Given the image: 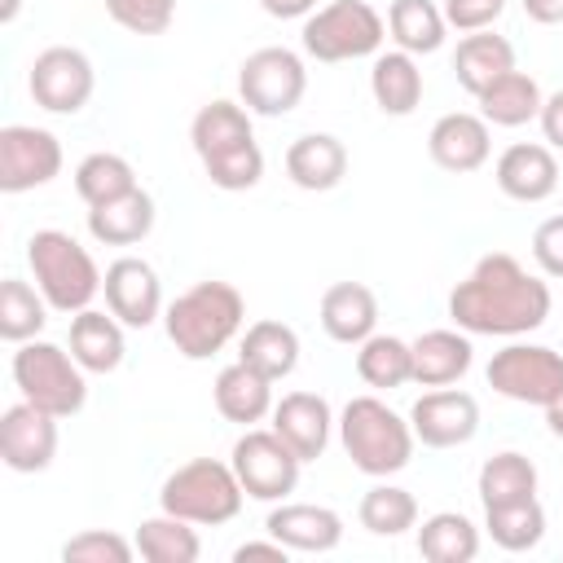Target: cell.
<instances>
[{
    "instance_id": "6da1fadb",
    "label": "cell",
    "mask_w": 563,
    "mask_h": 563,
    "mask_svg": "<svg viewBox=\"0 0 563 563\" xmlns=\"http://www.w3.org/2000/svg\"><path fill=\"white\" fill-rule=\"evenodd\" d=\"M550 286L545 277L528 273L510 251H488L475 260V268L453 286L449 317L466 334H493V339H519L545 325L550 317Z\"/></svg>"
},
{
    "instance_id": "7a4b0ae2",
    "label": "cell",
    "mask_w": 563,
    "mask_h": 563,
    "mask_svg": "<svg viewBox=\"0 0 563 563\" xmlns=\"http://www.w3.org/2000/svg\"><path fill=\"white\" fill-rule=\"evenodd\" d=\"M246 325V299L233 282H194L163 308V330L185 361H211Z\"/></svg>"
},
{
    "instance_id": "3957f363",
    "label": "cell",
    "mask_w": 563,
    "mask_h": 563,
    "mask_svg": "<svg viewBox=\"0 0 563 563\" xmlns=\"http://www.w3.org/2000/svg\"><path fill=\"white\" fill-rule=\"evenodd\" d=\"M339 444L352 457V466L369 479H387L409 466L413 457V427L378 396H352L339 413Z\"/></svg>"
},
{
    "instance_id": "277c9868",
    "label": "cell",
    "mask_w": 563,
    "mask_h": 563,
    "mask_svg": "<svg viewBox=\"0 0 563 563\" xmlns=\"http://www.w3.org/2000/svg\"><path fill=\"white\" fill-rule=\"evenodd\" d=\"M26 264H31L40 295L48 299V308L66 312V317L92 308V299L101 295V282H106V273L97 268L88 246H79L66 229H35L26 238Z\"/></svg>"
},
{
    "instance_id": "5b68a950",
    "label": "cell",
    "mask_w": 563,
    "mask_h": 563,
    "mask_svg": "<svg viewBox=\"0 0 563 563\" xmlns=\"http://www.w3.org/2000/svg\"><path fill=\"white\" fill-rule=\"evenodd\" d=\"M242 501H246V488H242L233 462H216V457L180 462L158 488V510L180 515L198 528H220V523L238 519Z\"/></svg>"
},
{
    "instance_id": "8992f818",
    "label": "cell",
    "mask_w": 563,
    "mask_h": 563,
    "mask_svg": "<svg viewBox=\"0 0 563 563\" xmlns=\"http://www.w3.org/2000/svg\"><path fill=\"white\" fill-rule=\"evenodd\" d=\"M387 40V18L369 0H330L317 13L303 18L299 44L312 62H356V57H378Z\"/></svg>"
},
{
    "instance_id": "52a82bcc",
    "label": "cell",
    "mask_w": 563,
    "mask_h": 563,
    "mask_svg": "<svg viewBox=\"0 0 563 563\" xmlns=\"http://www.w3.org/2000/svg\"><path fill=\"white\" fill-rule=\"evenodd\" d=\"M88 369L48 339H26L13 352V383L22 400L48 409L53 418H75L88 405Z\"/></svg>"
},
{
    "instance_id": "ba28073f",
    "label": "cell",
    "mask_w": 563,
    "mask_h": 563,
    "mask_svg": "<svg viewBox=\"0 0 563 563\" xmlns=\"http://www.w3.org/2000/svg\"><path fill=\"white\" fill-rule=\"evenodd\" d=\"M303 92H308V66L295 48L268 44L242 57L238 66V101L251 114H264V119L290 114L303 101Z\"/></svg>"
},
{
    "instance_id": "9c48e42d",
    "label": "cell",
    "mask_w": 563,
    "mask_h": 563,
    "mask_svg": "<svg viewBox=\"0 0 563 563\" xmlns=\"http://www.w3.org/2000/svg\"><path fill=\"white\" fill-rule=\"evenodd\" d=\"M484 378L497 396L545 409L563 391V352L545 343H506L501 352H493Z\"/></svg>"
},
{
    "instance_id": "30bf717a",
    "label": "cell",
    "mask_w": 563,
    "mask_h": 563,
    "mask_svg": "<svg viewBox=\"0 0 563 563\" xmlns=\"http://www.w3.org/2000/svg\"><path fill=\"white\" fill-rule=\"evenodd\" d=\"M246 497L255 501H286L299 484V457L295 449L273 431V427H246L238 440H233V453H229Z\"/></svg>"
},
{
    "instance_id": "8fae6325",
    "label": "cell",
    "mask_w": 563,
    "mask_h": 563,
    "mask_svg": "<svg viewBox=\"0 0 563 563\" xmlns=\"http://www.w3.org/2000/svg\"><path fill=\"white\" fill-rule=\"evenodd\" d=\"M26 88H31L35 106L48 110V114H79L92 101L97 70H92V62H88L84 48L48 44V48L35 53L31 75H26Z\"/></svg>"
},
{
    "instance_id": "7c38bea8",
    "label": "cell",
    "mask_w": 563,
    "mask_h": 563,
    "mask_svg": "<svg viewBox=\"0 0 563 563\" xmlns=\"http://www.w3.org/2000/svg\"><path fill=\"white\" fill-rule=\"evenodd\" d=\"M62 176V141L35 123L0 128V189L26 194Z\"/></svg>"
},
{
    "instance_id": "4fadbf2b",
    "label": "cell",
    "mask_w": 563,
    "mask_h": 563,
    "mask_svg": "<svg viewBox=\"0 0 563 563\" xmlns=\"http://www.w3.org/2000/svg\"><path fill=\"white\" fill-rule=\"evenodd\" d=\"M409 427L427 449H462L479 431V400L457 387L422 391L409 409Z\"/></svg>"
},
{
    "instance_id": "5bb4252c",
    "label": "cell",
    "mask_w": 563,
    "mask_h": 563,
    "mask_svg": "<svg viewBox=\"0 0 563 563\" xmlns=\"http://www.w3.org/2000/svg\"><path fill=\"white\" fill-rule=\"evenodd\" d=\"M57 422L48 409L31 405V400H18L0 413V457L9 471L18 475H35V471H48L53 457H57Z\"/></svg>"
},
{
    "instance_id": "9a60e30c",
    "label": "cell",
    "mask_w": 563,
    "mask_h": 563,
    "mask_svg": "<svg viewBox=\"0 0 563 563\" xmlns=\"http://www.w3.org/2000/svg\"><path fill=\"white\" fill-rule=\"evenodd\" d=\"M101 295H106V308L132 330H145L163 317V282H158L154 264L141 255H119L106 268Z\"/></svg>"
},
{
    "instance_id": "2e32d148",
    "label": "cell",
    "mask_w": 563,
    "mask_h": 563,
    "mask_svg": "<svg viewBox=\"0 0 563 563\" xmlns=\"http://www.w3.org/2000/svg\"><path fill=\"white\" fill-rule=\"evenodd\" d=\"M427 154L440 172H453V176L479 172L493 154V128L484 114H471V110L440 114L427 132Z\"/></svg>"
},
{
    "instance_id": "e0dca14e",
    "label": "cell",
    "mask_w": 563,
    "mask_h": 563,
    "mask_svg": "<svg viewBox=\"0 0 563 563\" xmlns=\"http://www.w3.org/2000/svg\"><path fill=\"white\" fill-rule=\"evenodd\" d=\"M268 418H273L268 427L295 449L299 462H317V457L330 449V435H334V427H339L330 400L317 396V391H286V396L273 405Z\"/></svg>"
},
{
    "instance_id": "ac0fdd59",
    "label": "cell",
    "mask_w": 563,
    "mask_h": 563,
    "mask_svg": "<svg viewBox=\"0 0 563 563\" xmlns=\"http://www.w3.org/2000/svg\"><path fill=\"white\" fill-rule=\"evenodd\" d=\"M493 180L506 198L515 202H545L559 185H563V172H559V158L550 145H537V141H515L497 154L493 163Z\"/></svg>"
},
{
    "instance_id": "d6986e66",
    "label": "cell",
    "mask_w": 563,
    "mask_h": 563,
    "mask_svg": "<svg viewBox=\"0 0 563 563\" xmlns=\"http://www.w3.org/2000/svg\"><path fill=\"white\" fill-rule=\"evenodd\" d=\"M264 532L290 554H330L343 541V515L312 501H277L264 519Z\"/></svg>"
},
{
    "instance_id": "ffe728a7",
    "label": "cell",
    "mask_w": 563,
    "mask_h": 563,
    "mask_svg": "<svg viewBox=\"0 0 563 563\" xmlns=\"http://www.w3.org/2000/svg\"><path fill=\"white\" fill-rule=\"evenodd\" d=\"M317 317L334 343L356 347L378 330V295L365 282H334V286H325Z\"/></svg>"
},
{
    "instance_id": "44dd1931",
    "label": "cell",
    "mask_w": 563,
    "mask_h": 563,
    "mask_svg": "<svg viewBox=\"0 0 563 563\" xmlns=\"http://www.w3.org/2000/svg\"><path fill=\"white\" fill-rule=\"evenodd\" d=\"M286 176L308 194H325L347 176V145L330 132H303L286 145Z\"/></svg>"
},
{
    "instance_id": "7402d4cb",
    "label": "cell",
    "mask_w": 563,
    "mask_h": 563,
    "mask_svg": "<svg viewBox=\"0 0 563 563\" xmlns=\"http://www.w3.org/2000/svg\"><path fill=\"white\" fill-rule=\"evenodd\" d=\"M211 400L220 409L224 422H238V427H255L273 413V378H264L260 369H251L246 361H233L216 374L211 383Z\"/></svg>"
},
{
    "instance_id": "603a6c76",
    "label": "cell",
    "mask_w": 563,
    "mask_h": 563,
    "mask_svg": "<svg viewBox=\"0 0 563 563\" xmlns=\"http://www.w3.org/2000/svg\"><path fill=\"white\" fill-rule=\"evenodd\" d=\"M123 321L106 308H84L70 317V356L88 369V374H114L123 365Z\"/></svg>"
},
{
    "instance_id": "cb8c5ba5",
    "label": "cell",
    "mask_w": 563,
    "mask_h": 563,
    "mask_svg": "<svg viewBox=\"0 0 563 563\" xmlns=\"http://www.w3.org/2000/svg\"><path fill=\"white\" fill-rule=\"evenodd\" d=\"M475 361L466 330H422L413 339V383L422 387H449L457 383Z\"/></svg>"
},
{
    "instance_id": "d4e9b609",
    "label": "cell",
    "mask_w": 563,
    "mask_h": 563,
    "mask_svg": "<svg viewBox=\"0 0 563 563\" xmlns=\"http://www.w3.org/2000/svg\"><path fill=\"white\" fill-rule=\"evenodd\" d=\"M88 233L101 246H136V242H145L154 233V198L136 185L123 198L88 207Z\"/></svg>"
},
{
    "instance_id": "484cf974",
    "label": "cell",
    "mask_w": 563,
    "mask_h": 563,
    "mask_svg": "<svg viewBox=\"0 0 563 563\" xmlns=\"http://www.w3.org/2000/svg\"><path fill=\"white\" fill-rule=\"evenodd\" d=\"M369 92H374V106L391 119H405L418 110L422 101V70H418V57L405 53V48H391V53H378L374 66H369Z\"/></svg>"
},
{
    "instance_id": "4316f807",
    "label": "cell",
    "mask_w": 563,
    "mask_h": 563,
    "mask_svg": "<svg viewBox=\"0 0 563 563\" xmlns=\"http://www.w3.org/2000/svg\"><path fill=\"white\" fill-rule=\"evenodd\" d=\"M238 361H246L251 369H260V374L273 378V383H277V378H290L295 365H299V334H295V325L273 321V317L251 321V325L242 330Z\"/></svg>"
},
{
    "instance_id": "83f0119b",
    "label": "cell",
    "mask_w": 563,
    "mask_h": 563,
    "mask_svg": "<svg viewBox=\"0 0 563 563\" xmlns=\"http://www.w3.org/2000/svg\"><path fill=\"white\" fill-rule=\"evenodd\" d=\"M506 70H515V44L506 35H493V31H471L457 40V53H453V75L457 84L479 97L493 79H501Z\"/></svg>"
},
{
    "instance_id": "f1b7e54d",
    "label": "cell",
    "mask_w": 563,
    "mask_h": 563,
    "mask_svg": "<svg viewBox=\"0 0 563 563\" xmlns=\"http://www.w3.org/2000/svg\"><path fill=\"white\" fill-rule=\"evenodd\" d=\"M475 101H479V114L488 119V128H523L541 114L545 97H541V84L528 70H506Z\"/></svg>"
},
{
    "instance_id": "f546056e",
    "label": "cell",
    "mask_w": 563,
    "mask_h": 563,
    "mask_svg": "<svg viewBox=\"0 0 563 563\" xmlns=\"http://www.w3.org/2000/svg\"><path fill=\"white\" fill-rule=\"evenodd\" d=\"M189 141H194V154L198 158H211V154H224V150H233V145H246V141H255V132H251V110L242 106V101H207L198 114H194V123H189Z\"/></svg>"
},
{
    "instance_id": "4dcf8cb0",
    "label": "cell",
    "mask_w": 563,
    "mask_h": 563,
    "mask_svg": "<svg viewBox=\"0 0 563 563\" xmlns=\"http://www.w3.org/2000/svg\"><path fill=\"white\" fill-rule=\"evenodd\" d=\"M136 554L145 563H194L202 554V541H198V523L180 519V515H150L136 523Z\"/></svg>"
},
{
    "instance_id": "1f68e13d",
    "label": "cell",
    "mask_w": 563,
    "mask_h": 563,
    "mask_svg": "<svg viewBox=\"0 0 563 563\" xmlns=\"http://www.w3.org/2000/svg\"><path fill=\"white\" fill-rule=\"evenodd\" d=\"M356 374L374 391H396L413 383V343L374 330L365 343H356Z\"/></svg>"
},
{
    "instance_id": "d6a6232c",
    "label": "cell",
    "mask_w": 563,
    "mask_h": 563,
    "mask_svg": "<svg viewBox=\"0 0 563 563\" xmlns=\"http://www.w3.org/2000/svg\"><path fill=\"white\" fill-rule=\"evenodd\" d=\"M387 35L396 40V48L422 57V53H435L449 35V22H444V9L435 0H391L387 4Z\"/></svg>"
},
{
    "instance_id": "836d02e7",
    "label": "cell",
    "mask_w": 563,
    "mask_h": 563,
    "mask_svg": "<svg viewBox=\"0 0 563 563\" xmlns=\"http://www.w3.org/2000/svg\"><path fill=\"white\" fill-rule=\"evenodd\" d=\"M418 554L427 563H471L479 554V528L462 510H435L418 528Z\"/></svg>"
},
{
    "instance_id": "e575fe53",
    "label": "cell",
    "mask_w": 563,
    "mask_h": 563,
    "mask_svg": "<svg viewBox=\"0 0 563 563\" xmlns=\"http://www.w3.org/2000/svg\"><path fill=\"white\" fill-rule=\"evenodd\" d=\"M475 488H479V501H484V506L528 501V497H537V466H532V457H523L519 449H501V453L484 457Z\"/></svg>"
},
{
    "instance_id": "d590c367",
    "label": "cell",
    "mask_w": 563,
    "mask_h": 563,
    "mask_svg": "<svg viewBox=\"0 0 563 563\" xmlns=\"http://www.w3.org/2000/svg\"><path fill=\"white\" fill-rule=\"evenodd\" d=\"M484 532H488L493 545L506 550V554L537 550L541 537H545V506H541L537 497L510 501V506H484Z\"/></svg>"
},
{
    "instance_id": "8d00e7d4",
    "label": "cell",
    "mask_w": 563,
    "mask_h": 563,
    "mask_svg": "<svg viewBox=\"0 0 563 563\" xmlns=\"http://www.w3.org/2000/svg\"><path fill=\"white\" fill-rule=\"evenodd\" d=\"M44 321H48V299L40 295V286L22 277H4L0 282V339L18 347L26 339H40Z\"/></svg>"
},
{
    "instance_id": "74e56055",
    "label": "cell",
    "mask_w": 563,
    "mask_h": 563,
    "mask_svg": "<svg viewBox=\"0 0 563 563\" xmlns=\"http://www.w3.org/2000/svg\"><path fill=\"white\" fill-rule=\"evenodd\" d=\"M356 519L374 537H400V532L418 528V497L400 484H374V488H365Z\"/></svg>"
},
{
    "instance_id": "f35d334b",
    "label": "cell",
    "mask_w": 563,
    "mask_h": 563,
    "mask_svg": "<svg viewBox=\"0 0 563 563\" xmlns=\"http://www.w3.org/2000/svg\"><path fill=\"white\" fill-rule=\"evenodd\" d=\"M136 189V167L123 158V154H110V150H97L88 158H79L75 167V194L88 202V207H101L110 198H123Z\"/></svg>"
},
{
    "instance_id": "ab89813d",
    "label": "cell",
    "mask_w": 563,
    "mask_h": 563,
    "mask_svg": "<svg viewBox=\"0 0 563 563\" xmlns=\"http://www.w3.org/2000/svg\"><path fill=\"white\" fill-rule=\"evenodd\" d=\"M202 172H207V180H211L216 189H224V194L255 189V185L264 180V150H260L255 141L233 145V150H224V154L202 158Z\"/></svg>"
},
{
    "instance_id": "60d3db41",
    "label": "cell",
    "mask_w": 563,
    "mask_h": 563,
    "mask_svg": "<svg viewBox=\"0 0 563 563\" xmlns=\"http://www.w3.org/2000/svg\"><path fill=\"white\" fill-rule=\"evenodd\" d=\"M136 554V541L110 532V528H88V532H75L66 545H62V559L66 563H132Z\"/></svg>"
},
{
    "instance_id": "b9f144b4",
    "label": "cell",
    "mask_w": 563,
    "mask_h": 563,
    "mask_svg": "<svg viewBox=\"0 0 563 563\" xmlns=\"http://www.w3.org/2000/svg\"><path fill=\"white\" fill-rule=\"evenodd\" d=\"M110 22L132 31V35H163L176 18V4L180 0H101Z\"/></svg>"
},
{
    "instance_id": "7bdbcfd3",
    "label": "cell",
    "mask_w": 563,
    "mask_h": 563,
    "mask_svg": "<svg viewBox=\"0 0 563 563\" xmlns=\"http://www.w3.org/2000/svg\"><path fill=\"white\" fill-rule=\"evenodd\" d=\"M440 9H444V22L453 31L471 35V31H488L506 13V0H444Z\"/></svg>"
},
{
    "instance_id": "ee69618b",
    "label": "cell",
    "mask_w": 563,
    "mask_h": 563,
    "mask_svg": "<svg viewBox=\"0 0 563 563\" xmlns=\"http://www.w3.org/2000/svg\"><path fill=\"white\" fill-rule=\"evenodd\" d=\"M532 260L545 277H563V216H550L532 233Z\"/></svg>"
},
{
    "instance_id": "f6af8a7d",
    "label": "cell",
    "mask_w": 563,
    "mask_h": 563,
    "mask_svg": "<svg viewBox=\"0 0 563 563\" xmlns=\"http://www.w3.org/2000/svg\"><path fill=\"white\" fill-rule=\"evenodd\" d=\"M537 119H541V136H545V145L563 154V88L550 92V97L541 101V114H537Z\"/></svg>"
},
{
    "instance_id": "bcb514c9",
    "label": "cell",
    "mask_w": 563,
    "mask_h": 563,
    "mask_svg": "<svg viewBox=\"0 0 563 563\" xmlns=\"http://www.w3.org/2000/svg\"><path fill=\"white\" fill-rule=\"evenodd\" d=\"M286 545L277 541V537H268V541H242L238 550H233V563H246V559H277V563H286Z\"/></svg>"
},
{
    "instance_id": "7dc6e473",
    "label": "cell",
    "mask_w": 563,
    "mask_h": 563,
    "mask_svg": "<svg viewBox=\"0 0 563 563\" xmlns=\"http://www.w3.org/2000/svg\"><path fill=\"white\" fill-rule=\"evenodd\" d=\"M260 9H264L268 18L290 22V18H308V13H317L321 4H317V0H260Z\"/></svg>"
},
{
    "instance_id": "c3c4849f",
    "label": "cell",
    "mask_w": 563,
    "mask_h": 563,
    "mask_svg": "<svg viewBox=\"0 0 563 563\" xmlns=\"http://www.w3.org/2000/svg\"><path fill=\"white\" fill-rule=\"evenodd\" d=\"M523 4V13L532 18V22H541V26H559L563 22V0H519Z\"/></svg>"
},
{
    "instance_id": "681fc988",
    "label": "cell",
    "mask_w": 563,
    "mask_h": 563,
    "mask_svg": "<svg viewBox=\"0 0 563 563\" xmlns=\"http://www.w3.org/2000/svg\"><path fill=\"white\" fill-rule=\"evenodd\" d=\"M545 427H550V435H554V440H563V391L545 405Z\"/></svg>"
},
{
    "instance_id": "f907efd6",
    "label": "cell",
    "mask_w": 563,
    "mask_h": 563,
    "mask_svg": "<svg viewBox=\"0 0 563 563\" xmlns=\"http://www.w3.org/2000/svg\"><path fill=\"white\" fill-rule=\"evenodd\" d=\"M18 4H22V0H4V4H0V22H13V18H18Z\"/></svg>"
}]
</instances>
